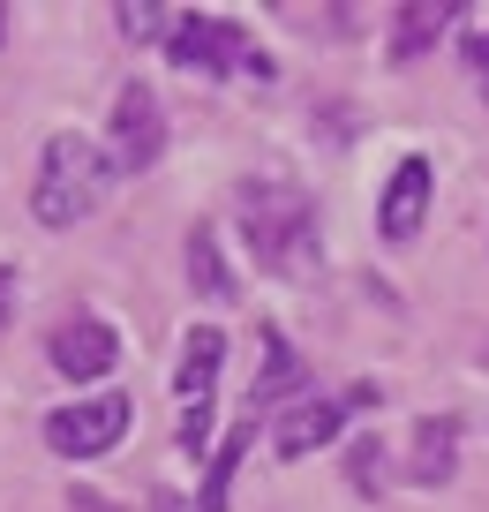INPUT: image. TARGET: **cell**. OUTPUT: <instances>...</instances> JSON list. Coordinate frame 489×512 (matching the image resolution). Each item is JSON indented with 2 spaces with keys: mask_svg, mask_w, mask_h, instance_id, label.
<instances>
[{
  "mask_svg": "<svg viewBox=\"0 0 489 512\" xmlns=\"http://www.w3.org/2000/svg\"><path fill=\"white\" fill-rule=\"evenodd\" d=\"M0 46H8V8H0Z\"/></svg>",
  "mask_w": 489,
  "mask_h": 512,
  "instance_id": "obj_20",
  "label": "cell"
},
{
  "mask_svg": "<svg viewBox=\"0 0 489 512\" xmlns=\"http://www.w3.org/2000/svg\"><path fill=\"white\" fill-rule=\"evenodd\" d=\"M204 445H211V400H196L181 415V452H204Z\"/></svg>",
  "mask_w": 489,
  "mask_h": 512,
  "instance_id": "obj_17",
  "label": "cell"
},
{
  "mask_svg": "<svg viewBox=\"0 0 489 512\" xmlns=\"http://www.w3.org/2000/svg\"><path fill=\"white\" fill-rule=\"evenodd\" d=\"M16 317V272H8V264H0V324Z\"/></svg>",
  "mask_w": 489,
  "mask_h": 512,
  "instance_id": "obj_19",
  "label": "cell"
},
{
  "mask_svg": "<svg viewBox=\"0 0 489 512\" xmlns=\"http://www.w3.org/2000/svg\"><path fill=\"white\" fill-rule=\"evenodd\" d=\"M46 362H53V377H68V384H98L121 362V332H113L106 317H68L61 332L46 339Z\"/></svg>",
  "mask_w": 489,
  "mask_h": 512,
  "instance_id": "obj_7",
  "label": "cell"
},
{
  "mask_svg": "<svg viewBox=\"0 0 489 512\" xmlns=\"http://www.w3.org/2000/svg\"><path fill=\"white\" fill-rule=\"evenodd\" d=\"M347 475H354V490H362V497H377L384 490V445H354L347 452Z\"/></svg>",
  "mask_w": 489,
  "mask_h": 512,
  "instance_id": "obj_16",
  "label": "cell"
},
{
  "mask_svg": "<svg viewBox=\"0 0 489 512\" xmlns=\"http://www.w3.org/2000/svg\"><path fill=\"white\" fill-rule=\"evenodd\" d=\"M467 68L482 76V91H489V31H474V38H467Z\"/></svg>",
  "mask_w": 489,
  "mask_h": 512,
  "instance_id": "obj_18",
  "label": "cell"
},
{
  "mask_svg": "<svg viewBox=\"0 0 489 512\" xmlns=\"http://www.w3.org/2000/svg\"><path fill=\"white\" fill-rule=\"evenodd\" d=\"M249 445H256V422H241V430L219 445V460H211L204 490H196V512H226V497H234V475H241V460H249Z\"/></svg>",
  "mask_w": 489,
  "mask_h": 512,
  "instance_id": "obj_14",
  "label": "cell"
},
{
  "mask_svg": "<svg viewBox=\"0 0 489 512\" xmlns=\"http://www.w3.org/2000/svg\"><path fill=\"white\" fill-rule=\"evenodd\" d=\"M181 264H189V287L204 294L211 309L241 302V287H234V272H226V249H219V234H211V226H189V241H181Z\"/></svg>",
  "mask_w": 489,
  "mask_h": 512,
  "instance_id": "obj_12",
  "label": "cell"
},
{
  "mask_svg": "<svg viewBox=\"0 0 489 512\" xmlns=\"http://www.w3.org/2000/svg\"><path fill=\"white\" fill-rule=\"evenodd\" d=\"M106 159L113 174H151L166 159V106H158L151 83H121L106 113Z\"/></svg>",
  "mask_w": 489,
  "mask_h": 512,
  "instance_id": "obj_4",
  "label": "cell"
},
{
  "mask_svg": "<svg viewBox=\"0 0 489 512\" xmlns=\"http://www.w3.org/2000/svg\"><path fill=\"white\" fill-rule=\"evenodd\" d=\"M219 369H226V332H219V324H189V339H181V362H174V392H181V407L211 400Z\"/></svg>",
  "mask_w": 489,
  "mask_h": 512,
  "instance_id": "obj_9",
  "label": "cell"
},
{
  "mask_svg": "<svg viewBox=\"0 0 489 512\" xmlns=\"http://www.w3.org/2000/svg\"><path fill=\"white\" fill-rule=\"evenodd\" d=\"M113 189V159L98 136L83 128H53L46 151H38V181H31V211L46 226H83Z\"/></svg>",
  "mask_w": 489,
  "mask_h": 512,
  "instance_id": "obj_2",
  "label": "cell"
},
{
  "mask_svg": "<svg viewBox=\"0 0 489 512\" xmlns=\"http://www.w3.org/2000/svg\"><path fill=\"white\" fill-rule=\"evenodd\" d=\"M429 196H437V166H429L422 151H407V159L392 166V181H384V196H377V234L392 241V249H407V241L422 234Z\"/></svg>",
  "mask_w": 489,
  "mask_h": 512,
  "instance_id": "obj_6",
  "label": "cell"
},
{
  "mask_svg": "<svg viewBox=\"0 0 489 512\" xmlns=\"http://www.w3.org/2000/svg\"><path fill=\"white\" fill-rule=\"evenodd\" d=\"M264 369H256V384H249V415H264L271 400H286V392H301V377H309V362L294 354V339L279 332V324H264Z\"/></svg>",
  "mask_w": 489,
  "mask_h": 512,
  "instance_id": "obj_11",
  "label": "cell"
},
{
  "mask_svg": "<svg viewBox=\"0 0 489 512\" xmlns=\"http://www.w3.org/2000/svg\"><path fill=\"white\" fill-rule=\"evenodd\" d=\"M452 23H459V8H444V0H407V8H392V68H414Z\"/></svg>",
  "mask_w": 489,
  "mask_h": 512,
  "instance_id": "obj_10",
  "label": "cell"
},
{
  "mask_svg": "<svg viewBox=\"0 0 489 512\" xmlns=\"http://www.w3.org/2000/svg\"><path fill=\"white\" fill-rule=\"evenodd\" d=\"M113 23H121V38H136V46H166V38H174V16H166V8H136V0H128V8H113Z\"/></svg>",
  "mask_w": 489,
  "mask_h": 512,
  "instance_id": "obj_15",
  "label": "cell"
},
{
  "mask_svg": "<svg viewBox=\"0 0 489 512\" xmlns=\"http://www.w3.org/2000/svg\"><path fill=\"white\" fill-rule=\"evenodd\" d=\"M347 415L354 407L324 400V392H316V400H294L286 415H271V452H279V460H309V452H324V445L347 437Z\"/></svg>",
  "mask_w": 489,
  "mask_h": 512,
  "instance_id": "obj_8",
  "label": "cell"
},
{
  "mask_svg": "<svg viewBox=\"0 0 489 512\" xmlns=\"http://www.w3.org/2000/svg\"><path fill=\"white\" fill-rule=\"evenodd\" d=\"M452 467H459V422L452 415L422 422V430H414V467L407 475L422 482V490H437V482H452Z\"/></svg>",
  "mask_w": 489,
  "mask_h": 512,
  "instance_id": "obj_13",
  "label": "cell"
},
{
  "mask_svg": "<svg viewBox=\"0 0 489 512\" xmlns=\"http://www.w3.org/2000/svg\"><path fill=\"white\" fill-rule=\"evenodd\" d=\"M166 61L181 68V76H241V68H256V76H271V61L249 46V31H241L234 16H174V38H166Z\"/></svg>",
  "mask_w": 489,
  "mask_h": 512,
  "instance_id": "obj_3",
  "label": "cell"
},
{
  "mask_svg": "<svg viewBox=\"0 0 489 512\" xmlns=\"http://www.w3.org/2000/svg\"><path fill=\"white\" fill-rule=\"evenodd\" d=\"M234 204H241V234H249V249H256V264H264V272L309 279L316 264H324V249H316V204H309V189H294V181H241Z\"/></svg>",
  "mask_w": 489,
  "mask_h": 512,
  "instance_id": "obj_1",
  "label": "cell"
},
{
  "mask_svg": "<svg viewBox=\"0 0 489 512\" xmlns=\"http://www.w3.org/2000/svg\"><path fill=\"white\" fill-rule=\"evenodd\" d=\"M128 422H136V400H121V392L68 400V407L46 415V445L61 452V460H106V452L128 437Z\"/></svg>",
  "mask_w": 489,
  "mask_h": 512,
  "instance_id": "obj_5",
  "label": "cell"
}]
</instances>
